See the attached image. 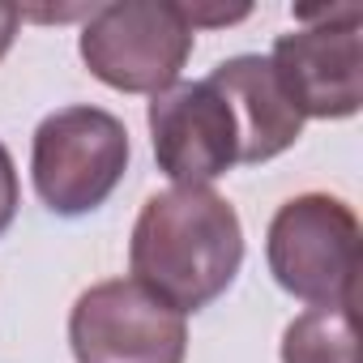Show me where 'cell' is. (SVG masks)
<instances>
[{
  "label": "cell",
  "mask_w": 363,
  "mask_h": 363,
  "mask_svg": "<svg viewBox=\"0 0 363 363\" xmlns=\"http://www.w3.org/2000/svg\"><path fill=\"white\" fill-rule=\"evenodd\" d=\"M128 265L133 282L179 316L210 308L244 265V227L235 206L214 189L175 184L154 193L137 214Z\"/></svg>",
  "instance_id": "obj_1"
},
{
  "label": "cell",
  "mask_w": 363,
  "mask_h": 363,
  "mask_svg": "<svg viewBox=\"0 0 363 363\" xmlns=\"http://www.w3.org/2000/svg\"><path fill=\"white\" fill-rule=\"evenodd\" d=\"M128 128L103 107H60L35 128L30 175L39 201L60 218L99 210L128 171Z\"/></svg>",
  "instance_id": "obj_2"
},
{
  "label": "cell",
  "mask_w": 363,
  "mask_h": 363,
  "mask_svg": "<svg viewBox=\"0 0 363 363\" xmlns=\"http://www.w3.org/2000/svg\"><path fill=\"white\" fill-rule=\"evenodd\" d=\"M193 39L197 30L189 26L184 5L120 0V5H103L90 13L77 52L103 86L124 94H162L189 65Z\"/></svg>",
  "instance_id": "obj_3"
},
{
  "label": "cell",
  "mask_w": 363,
  "mask_h": 363,
  "mask_svg": "<svg viewBox=\"0 0 363 363\" xmlns=\"http://www.w3.org/2000/svg\"><path fill=\"white\" fill-rule=\"evenodd\" d=\"M265 261L274 282L312 308L354 303V278H359L354 210L329 193L291 197L269 223Z\"/></svg>",
  "instance_id": "obj_4"
},
{
  "label": "cell",
  "mask_w": 363,
  "mask_h": 363,
  "mask_svg": "<svg viewBox=\"0 0 363 363\" xmlns=\"http://www.w3.org/2000/svg\"><path fill=\"white\" fill-rule=\"evenodd\" d=\"M299 30L278 35L269 69L303 120H346L363 107V9H295Z\"/></svg>",
  "instance_id": "obj_5"
},
{
  "label": "cell",
  "mask_w": 363,
  "mask_h": 363,
  "mask_svg": "<svg viewBox=\"0 0 363 363\" xmlns=\"http://www.w3.org/2000/svg\"><path fill=\"white\" fill-rule=\"evenodd\" d=\"M77 363H184L189 325L133 278H111L77 295L69 312Z\"/></svg>",
  "instance_id": "obj_6"
},
{
  "label": "cell",
  "mask_w": 363,
  "mask_h": 363,
  "mask_svg": "<svg viewBox=\"0 0 363 363\" xmlns=\"http://www.w3.org/2000/svg\"><path fill=\"white\" fill-rule=\"evenodd\" d=\"M145 120L158 171L179 189H210V179L240 167V124L210 77L167 86L154 94Z\"/></svg>",
  "instance_id": "obj_7"
},
{
  "label": "cell",
  "mask_w": 363,
  "mask_h": 363,
  "mask_svg": "<svg viewBox=\"0 0 363 363\" xmlns=\"http://www.w3.org/2000/svg\"><path fill=\"white\" fill-rule=\"evenodd\" d=\"M210 82L227 94L235 124H240V162L257 167L278 158L282 150H291L303 133V116L291 107V99L282 94L269 56H231L223 60Z\"/></svg>",
  "instance_id": "obj_8"
},
{
  "label": "cell",
  "mask_w": 363,
  "mask_h": 363,
  "mask_svg": "<svg viewBox=\"0 0 363 363\" xmlns=\"http://www.w3.org/2000/svg\"><path fill=\"white\" fill-rule=\"evenodd\" d=\"M282 363H359L354 303H325L295 316L282 333Z\"/></svg>",
  "instance_id": "obj_9"
},
{
  "label": "cell",
  "mask_w": 363,
  "mask_h": 363,
  "mask_svg": "<svg viewBox=\"0 0 363 363\" xmlns=\"http://www.w3.org/2000/svg\"><path fill=\"white\" fill-rule=\"evenodd\" d=\"M18 167H13V154L0 141V235L13 227V214H18Z\"/></svg>",
  "instance_id": "obj_10"
},
{
  "label": "cell",
  "mask_w": 363,
  "mask_h": 363,
  "mask_svg": "<svg viewBox=\"0 0 363 363\" xmlns=\"http://www.w3.org/2000/svg\"><path fill=\"white\" fill-rule=\"evenodd\" d=\"M18 26H22V9L0 5V60L9 56V48H13V39H18Z\"/></svg>",
  "instance_id": "obj_11"
}]
</instances>
